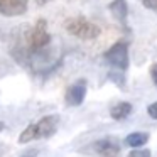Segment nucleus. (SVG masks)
I'll return each mask as SVG.
<instances>
[{
    "mask_svg": "<svg viewBox=\"0 0 157 157\" xmlns=\"http://www.w3.org/2000/svg\"><path fill=\"white\" fill-rule=\"evenodd\" d=\"M58 123H59L58 115L42 117L39 122L32 123L25 130H22V133L19 135V144H27V142L36 140V139H49V137H52L56 133Z\"/></svg>",
    "mask_w": 157,
    "mask_h": 157,
    "instance_id": "nucleus-1",
    "label": "nucleus"
},
{
    "mask_svg": "<svg viewBox=\"0 0 157 157\" xmlns=\"http://www.w3.org/2000/svg\"><path fill=\"white\" fill-rule=\"evenodd\" d=\"M49 44H51V34L48 32V22H46V19H39L34 24V27L29 31L25 49L22 52L29 56H37L44 52Z\"/></svg>",
    "mask_w": 157,
    "mask_h": 157,
    "instance_id": "nucleus-2",
    "label": "nucleus"
},
{
    "mask_svg": "<svg viewBox=\"0 0 157 157\" xmlns=\"http://www.w3.org/2000/svg\"><path fill=\"white\" fill-rule=\"evenodd\" d=\"M64 29L69 32L71 36L78 39H83V41H91V39H96L100 34H101V29H100L98 24L88 21L83 15H78V17H71L64 22Z\"/></svg>",
    "mask_w": 157,
    "mask_h": 157,
    "instance_id": "nucleus-3",
    "label": "nucleus"
},
{
    "mask_svg": "<svg viewBox=\"0 0 157 157\" xmlns=\"http://www.w3.org/2000/svg\"><path fill=\"white\" fill-rule=\"evenodd\" d=\"M105 59L112 68H115L118 73H123L128 68V44L123 41H118L105 52Z\"/></svg>",
    "mask_w": 157,
    "mask_h": 157,
    "instance_id": "nucleus-4",
    "label": "nucleus"
},
{
    "mask_svg": "<svg viewBox=\"0 0 157 157\" xmlns=\"http://www.w3.org/2000/svg\"><path fill=\"white\" fill-rule=\"evenodd\" d=\"M93 149L100 157H120L122 147L117 137H105L93 144Z\"/></svg>",
    "mask_w": 157,
    "mask_h": 157,
    "instance_id": "nucleus-5",
    "label": "nucleus"
},
{
    "mask_svg": "<svg viewBox=\"0 0 157 157\" xmlns=\"http://www.w3.org/2000/svg\"><path fill=\"white\" fill-rule=\"evenodd\" d=\"M88 83L86 79H78L75 81L68 90H66V95H64V101L66 105L69 106H78L85 101V96H86V88H88Z\"/></svg>",
    "mask_w": 157,
    "mask_h": 157,
    "instance_id": "nucleus-6",
    "label": "nucleus"
},
{
    "mask_svg": "<svg viewBox=\"0 0 157 157\" xmlns=\"http://www.w3.org/2000/svg\"><path fill=\"white\" fill-rule=\"evenodd\" d=\"M29 0H0V15L5 17H19L25 14Z\"/></svg>",
    "mask_w": 157,
    "mask_h": 157,
    "instance_id": "nucleus-7",
    "label": "nucleus"
},
{
    "mask_svg": "<svg viewBox=\"0 0 157 157\" xmlns=\"http://www.w3.org/2000/svg\"><path fill=\"white\" fill-rule=\"evenodd\" d=\"M112 15L120 22L122 25H127V17H128V5H127V0H113L108 5Z\"/></svg>",
    "mask_w": 157,
    "mask_h": 157,
    "instance_id": "nucleus-8",
    "label": "nucleus"
},
{
    "mask_svg": "<svg viewBox=\"0 0 157 157\" xmlns=\"http://www.w3.org/2000/svg\"><path fill=\"white\" fill-rule=\"evenodd\" d=\"M130 113H132V105H130L128 101H120V103H117V105L110 110L112 118L113 120H118V122H120V120H125Z\"/></svg>",
    "mask_w": 157,
    "mask_h": 157,
    "instance_id": "nucleus-9",
    "label": "nucleus"
},
{
    "mask_svg": "<svg viewBox=\"0 0 157 157\" xmlns=\"http://www.w3.org/2000/svg\"><path fill=\"white\" fill-rule=\"evenodd\" d=\"M147 142H149V133H145V132H133L130 135H127V139H125V144L130 145L132 149H139V147L145 145Z\"/></svg>",
    "mask_w": 157,
    "mask_h": 157,
    "instance_id": "nucleus-10",
    "label": "nucleus"
},
{
    "mask_svg": "<svg viewBox=\"0 0 157 157\" xmlns=\"http://www.w3.org/2000/svg\"><path fill=\"white\" fill-rule=\"evenodd\" d=\"M127 157H150V150H147V149H140V150L133 149Z\"/></svg>",
    "mask_w": 157,
    "mask_h": 157,
    "instance_id": "nucleus-11",
    "label": "nucleus"
},
{
    "mask_svg": "<svg viewBox=\"0 0 157 157\" xmlns=\"http://www.w3.org/2000/svg\"><path fill=\"white\" fill-rule=\"evenodd\" d=\"M140 2H142V5H144L145 9L157 12V0H140Z\"/></svg>",
    "mask_w": 157,
    "mask_h": 157,
    "instance_id": "nucleus-12",
    "label": "nucleus"
},
{
    "mask_svg": "<svg viewBox=\"0 0 157 157\" xmlns=\"http://www.w3.org/2000/svg\"><path fill=\"white\" fill-rule=\"evenodd\" d=\"M147 112H149V115L152 117L154 120H157V101H155V103H152V105H149Z\"/></svg>",
    "mask_w": 157,
    "mask_h": 157,
    "instance_id": "nucleus-13",
    "label": "nucleus"
},
{
    "mask_svg": "<svg viewBox=\"0 0 157 157\" xmlns=\"http://www.w3.org/2000/svg\"><path fill=\"white\" fill-rule=\"evenodd\" d=\"M150 78H152L154 85L157 86V63H154L152 68H150Z\"/></svg>",
    "mask_w": 157,
    "mask_h": 157,
    "instance_id": "nucleus-14",
    "label": "nucleus"
},
{
    "mask_svg": "<svg viewBox=\"0 0 157 157\" xmlns=\"http://www.w3.org/2000/svg\"><path fill=\"white\" fill-rule=\"evenodd\" d=\"M21 157H37V150H36V149H31V150H27V152H24Z\"/></svg>",
    "mask_w": 157,
    "mask_h": 157,
    "instance_id": "nucleus-15",
    "label": "nucleus"
},
{
    "mask_svg": "<svg viewBox=\"0 0 157 157\" xmlns=\"http://www.w3.org/2000/svg\"><path fill=\"white\" fill-rule=\"evenodd\" d=\"M36 2H37V5H46L49 2H52V0H36Z\"/></svg>",
    "mask_w": 157,
    "mask_h": 157,
    "instance_id": "nucleus-16",
    "label": "nucleus"
},
{
    "mask_svg": "<svg viewBox=\"0 0 157 157\" xmlns=\"http://www.w3.org/2000/svg\"><path fill=\"white\" fill-rule=\"evenodd\" d=\"M4 128H5V123H2V122H0V132H2Z\"/></svg>",
    "mask_w": 157,
    "mask_h": 157,
    "instance_id": "nucleus-17",
    "label": "nucleus"
}]
</instances>
